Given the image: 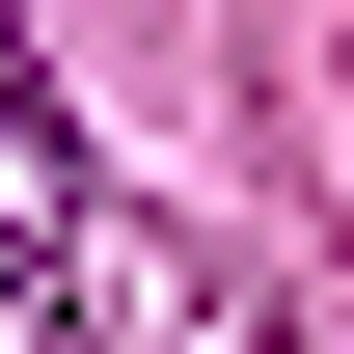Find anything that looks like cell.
Here are the masks:
<instances>
[{
  "label": "cell",
  "instance_id": "obj_1",
  "mask_svg": "<svg viewBox=\"0 0 354 354\" xmlns=\"http://www.w3.org/2000/svg\"><path fill=\"white\" fill-rule=\"evenodd\" d=\"M55 245H82V164H55V82L0 55V300H55Z\"/></svg>",
  "mask_w": 354,
  "mask_h": 354
},
{
  "label": "cell",
  "instance_id": "obj_2",
  "mask_svg": "<svg viewBox=\"0 0 354 354\" xmlns=\"http://www.w3.org/2000/svg\"><path fill=\"white\" fill-rule=\"evenodd\" d=\"M327 354H354V327H327Z\"/></svg>",
  "mask_w": 354,
  "mask_h": 354
}]
</instances>
